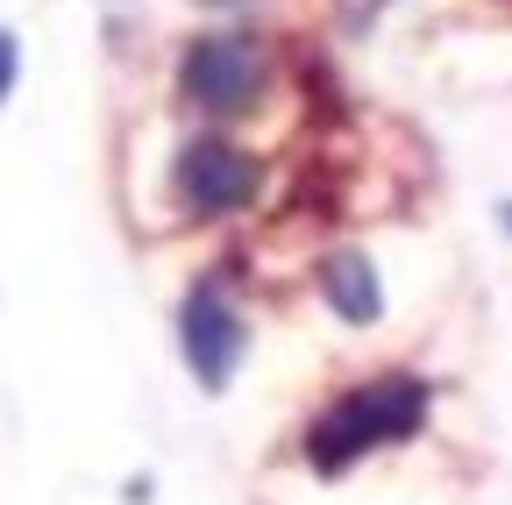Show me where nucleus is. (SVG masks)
Here are the masks:
<instances>
[{"mask_svg": "<svg viewBox=\"0 0 512 505\" xmlns=\"http://www.w3.org/2000/svg\"><path fill=\"white\" fill-rule=\"evenodd\" d=\"M427 406H434V392L420 385V377L384 370V377H370V385H356V392H342L335 406L313 413V427H306V463H313L320 477H342L349 463L413 441V434L427 427Z\"/></svg>", "mask_w": 512, "mask_h": 505, "instance_id": "1", "label": "nucleus"}, {"mask_svg": "<svg viewBox=\"0 0 512 505\" xmlns=\"http://www.w3.org/2000/svg\"><path fill=\"white\" fill-rule=\"evenodd\" d=\"M178 86H185V100H192V107L214 114V121L249 114L256 100H264V86H271V50L256 43L249 29H207L200 43L185 50Z\"/></svg>", "mask_w": 512, "mask_h": 505, "instance_id": "2", "label": "nucleus"}, {"mask_svg": "<svg viewBox=\"0 0 512 505\" xmlns=\"http://www.w3.org/2000/svg\"><path fill=\"white\" fill-rule=\"evenodd\" d=\"M256 157L242 150V143H228V136H192L185 150H178V164H171V185H178V207L192 214V221H228V214H242L249 200H256Z\"/></svg>", "mask_w": 512, "mask_h": 505, "instance_id": "3", "label": "nucleus"}, {"mask_svg": "<svg viewBox=\"0 0 512 505\" xmlns=\"http://www.w3.org/2000/svg\"><path fill=\"white\" fill-rule=\"evenodd\" d=\"M178 349H185V370L200 392H228L235 370H242V349H249V328L242 313L228 306L221 285H192L185 306H178Z\"/></svg>", "mask_w": 512, "mask_h": 505, "instance_id": "4", "label": "nucleus"}, {"mask_svg": "<svg viewBox=\"0 0 512 505\" xmlns=\"http://www.w3.org/2000/svg\"><path fill=\"white\" fill-rule=\"evenodd\" d=\"M313 278H320V299H328V313H342L349 328L384 321V278H377V264L363 257V249H328Z\"/></svg>", "mask_w": 512, "mask_h": 505, "instance_id": "5", "label": "nucleus"}, {"mask_svg": "<svg viewBox=\"0 0 512 505\" xmlns=\"http://www.w3.org/2000/svg\"><path fill=\"white\" fill-rule=\"evenodd\" d=\"M15 72H22V43H15L8 29H0V100L15 93Z\"/></svg>", "mask_w": 512, "mask_h": 505, "instance_id": "6", "label": "nucleus"}, {"mask_svg": "<svg viewBox=\"0 0 512 505\" xmlns=\"http://www.w3.org/2000/svg\"><path fill=\"white\" fill-rule=\"evenodd\" d=\"M207 8H249V0H207Z\"/></svg>", "mask_w": 512, "mask_h": 505, "instance_id": "7", "label": "nucleus"}]
</instances>
